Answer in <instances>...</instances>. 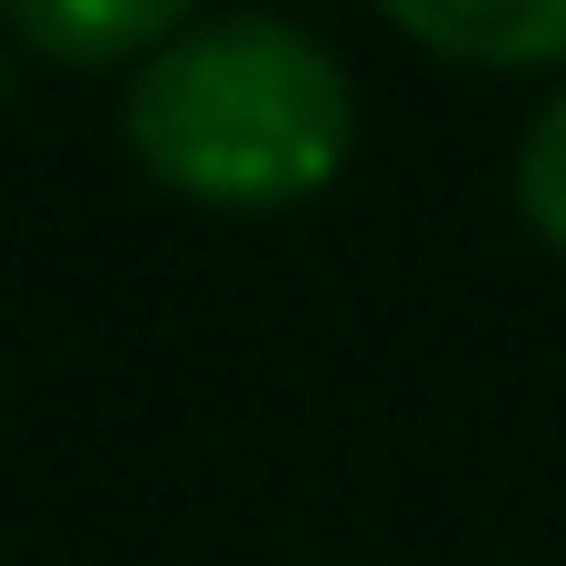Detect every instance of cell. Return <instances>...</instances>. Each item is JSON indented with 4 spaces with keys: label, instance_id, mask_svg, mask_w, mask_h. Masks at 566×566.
Instances as JSON below:
<instances>
[{
    "label": "cell",
    "instance_id": "4",
    "mask_svg": "<svg viewBox=\"0 0 566 566\" xmlns=\"http://www.w3.org/2000/svg\"><path fill=\"white\" fill-rule=\"evenodd\" d=\"M517 219L566 249V80L547 90V109L527 119V149H517Z\"/></svg>",
    "mask_w": 566,
    "mask_h": 566
},
{
    "label": "cell",
    "instance_id": "2",
    "mask_svg": "<svg viewBox=\"0 0 566 566\" xmlns=\"http://www.w3.org/2000/svg\"><path fill=\"white\" fill-rule=\"evenodd\" d=\"M458 70H566V0H378Z\"/></svg>",
    "mask_w": 566,
    "mask_h": 566
},
{
    "label": "cell",
    "instance_id": "1",
    "mask_svg": "<svg viewBox=\"0 0 566 566\" xmlns=\"http://www.w3.org/2000/svg\"><path fill=\"white\" fill-rule=\"evenodd\" d=\"M129 159L199 209H289L338 179L358 139V90L298 20L239 10L159 40L119 99Z\"/></svg>",
    "mask_w": 566,
    "mask_h": 566
},
{
    "label": "cell",
    "instance_id": "3",
    "mask_svg": "<svg viewBox=\"0 0 566 566\" xmlns=\"http://www.w3.org/2000/svg\"><path fill=\"white\" fill-rule=\"evenodd\" d=\"M199 0H0V20L60 70H119L189 30Z\"/></svg>",
    "mask_w": 566,
    "mask_h": 566
}]
</instances>
